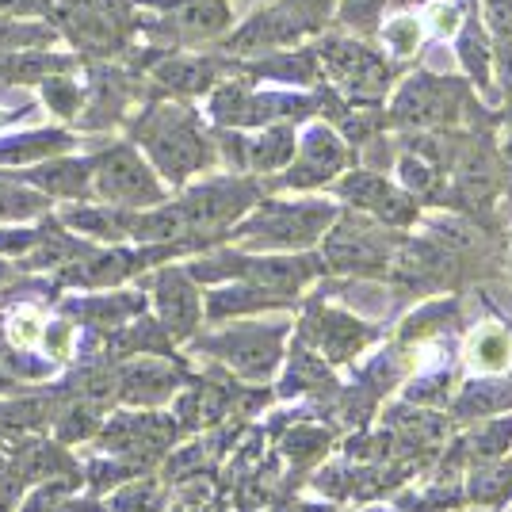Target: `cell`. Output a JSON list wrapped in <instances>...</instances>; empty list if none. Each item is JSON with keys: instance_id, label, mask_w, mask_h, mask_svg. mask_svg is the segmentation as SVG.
<instances>
[{"instance_id": "22", "label": "cell", "mask_w": 512, "mask_h": 512, "mask_svg": "<svg viewBox=\"0 0 512 512\" xmlns=\"http://www.w3.org/2000/svg\"><path fill=\"white\" fill-rule=\"evenodd\" d=\"M96 8H104L107 16H123L127 12V0H92Z\"/></svg>"}, {"instance_id": "6", "label": "cell", "mask_w": 512, "mask_h": 512, "mask_svg": "<svg viewBox=\"0 0 512 512\" xmlns=\"http://www.w3.org/2000/svg\"><path fill=\"white\" fill-rule=\"evenodd\" d=\"M341 195L360 207L363 214L379 218L383 226H409L417 218V199L402 188H394L379 172H352L341 180Z\"/></svg>"}, {"instance_id": "1", "label": "cell", "mask_w": 512, "mask_h": 512, "mask_svg": "<svg viewBox=\"0 0 512 512\" xmlns=\"http://www.w3.org/2000/svg\"><path fill=\"white\" fill-rule=\"evenodd\" d=\"M398 241L371 214H344L341 222L325 237V260L337 272H352V276H383L394 260Z\"/></svg>"}, {"instance_id": "3", "label": "cell", "mask_w": 512, "mask_h": 512, "mask_svg": "<svg viewBox=\"0 0 512 512\" xmlns=\"http://www.w3.org/2000/svg\"><path fill=\"white\" fill-rule=\"evenodd\" d=\"M467 100V88L448 77H436L432 69L428 73H413L406 85L394 92V104H390V123L398 127H448L459 119Z\"/></svg>"}, {"instance_id": "15", "label": "cell", "mask_w": 512, "mask_h": 512, "mask_svg": "<svg viewBox=\"0 0 512 512\" xmlns=\"http://www.w3.org/2000/svg\"><path fill=\"white\" fill-rule=\"evenodd\" d=\"M383 43L386 50L394 54V58H409L417 46H421V20H413V16H394V20L383 23Z\"/></svg>"}, {"instance_id": "7", "label": "cell", "mask_w": 512, "mask_h": 512, "mask_svg": "<svg viewBox=\"0 0 512 512\" xmlns=\"http://www.w3.org/2000/svg\"><path fill=\"white\" fill-rule=\"evenodd\" d=\"M344 169H348V146L329 127H314L306 130L299 161H295V169L283 176V184H291V188H314V184H325V180L341 176Z\"/></svg>"}, {"instance_id": "9", "label": "cell", "mask_w": 512, "mask_h": 512, "mask_svg": "<svg viewBox=\"0 0 512 512\" xmlns=\"http://www.w3.org/2000/svg\"><path fill=\"white\" fill-rule=\"evenodd\" d=\"M169 20L184 39H214L230 27V0H180Z\"/></svg>"}, {"instance_id": "21", "label": "cell", "mask_w": 512, "mask_h": 512, "mask_svg": "<svg viewBox=\"0 0 512 512\" xmlns=\"http://www.w3.org/2000/svg\"><path fill=\"white\" fill-rule=\"evenodd\" d=\"M501 176L509 180V188H512V130H509V138H505V146H501Z\"/></svg>"}, {"instance_id": "19", "label": "cell", "mask_w": 512, "mask_h": 512, "mask_svg": "<svg viewBox=\"0 0 512 512\" xmlns=\"http://www.w3.org/2000/svg\"><path fill=\"white\" fill-rule=\"evenodd\" d=\"M486 20H490L493 35L512 39V0H486Z\"/></svg>"}, {"instance_id": "17", "label": "cell", "mask_w": 512, "mask_h": 512, "mask_svg": "<svg viewBox=\"0 0 512 512\" xmlns=\"http://www.w3.org/2000/svg\"><path fill=\"white\" fill-rule=\"evenodd\" d=\"M211 77L214 69L207 62H169L161 69V81H169L180 92H199V88L211 85Z\"/></svg>"}, {"instance_id": "16", "label": "cell", "mask_w": 512, "mask_h": 512, "mask_svg": "<svg viewBox=\"0 0 512 512\" xmlns=\"http://www.w3.org/2000/svg\"><path fill=\"white\" fill-rule=\"evenodd\" d=\"M383 8H386V0H337L341 23L344 27H352L356 35H371V31H379Z\"/></svg>"}, {"instance_id": "20", "label": "cell", "mask_w": 512, "mask_h": 512, "mask_svg": "<svg viewBox=\"0 0 512 512\" xmlns=\"http://www.w3.org/2000/svg\"><path fill=\"white\" fill-rule=\"evenodd\" d=\"M497 73H501V88L512 96V46L497 58Z\"/></svg>"}, {"instance_id": "4", "label": "cell", "mask_w": 512, "mask_h": 512, "mask_svg": "<svg viewBox=\"0 0 512 512\" xmlns=\"http://www.w3.org/2000/svg\"><path fill=\"white\" fill-rule=\"evenodd\" d=\"M314 54H318L321 62H325V69L337 77V85L344 88L348 100L375 104V100L386 96L394 69H390V62H386L379 50L363 46L360 39H325Z\"/></svg>"}, {"instance_id": "18", "label": "cell", "mask_w": 512, "mask_h": 512, "mask_svg": "<svg viewBox=\"0 0 512 512\" xmlns=\"http://www.w3.org/2000/svg\"><path fill=\"white\" fill-rule=\"evenodd\" d=\"M398 169H402V180H406L409 195H428L440 184V172H436V165L425 161V157H402Z\"/></svg>"}, {"instance_id": "12", "label": "cell", "mask_w": 512, "mask_h": 512, "mask_svg": "<svg viewBox=\"0 0 512 512\" xmlns=\"http://www.w3.org/2000/svg\"><path fill=\"white\" fill-rule=\"evenodd\" d=\"M367 341V329L348 314H321V348L333 360H348L360 344Z\"/></svg>"}, {"instance_id": "2", "label": "cell", "mask_w": 512, "mask_h": 512, "mask_svg": "<svg viewBox=\"0 0 512 512\" xmlns=\"http://www.w3.org/2000/svg\"><path fill=\"white\" fill-rule=\"evenodd\" d=\"M142 138L150 146V157L161 165L165 176L172 180H184L188 172L203 169L211 161V150H207V138L199 134L195 119L180 107H161L153 111L142 127Z\"/></svg>"}, {"instance_id": "5", "label": "cell", "mask_w": 512, "mask_h": 512, "mask_svg": "<svg viewBox=\"0 0 512 512\" xmlns=\"http://www.w3.org/2000/svg\"><path fill=\"white\" fill-rule=\"evenodd\" d=\"M333 218L337 211L329 203H272L256 214L241 234L272 241V245H306L318 234H325L333 226Z\"/></svg>"}, {"instance_id": "10", "label": "cell", "mask_w": 512, "mask_h": 512, "mask_svg": "<svg viewBox=\"0 0 512 512\" xmlns=\"http://www.w3.org/2000/svg\"><path fill=\"white\" fill-rule=\"evenodd\" d=\"M509 360H512V341L505 329L486 325V329H478V333L470 337L467 363L478 371V375H497V371L509 367Z\"/></svg>"}, {"instance_id": "11", "label": "cell", "mask_w": 512, "mask_h": 512, "mask_svg": "<svg viewBox=\"0 0 512 512\" xmlns=\"http://www.w3.org/2000/svg\"><path fill=\"white\" fill-rule=\"evenodd\" d=\"M291 157H295V130L287 127V123H283V127L264 130L253 146H249V165L260 172L283 169Z\"/></svg>"}, {"instance_id": "13", "label": "cell", "mask_w": 512, "mask_h": 512, "mask_svg": "<svg viewBox=\"0 0 512 512\" xmlns=\"http://www.w3.org/2000/svg\"><path fill=\"white\" fill-rule=\"evenodd\" d=\"M459 58L467 65L470 81L478 88H490V73H493V50L486 43V35H482V23L470 20L463 27V35H459Z\"/></svg>"}, {"instance_id": "8", "label": "cell", "mask_w": 512, "mask_h": 512, "mask_svg": "<svg viewBox=\"0 0 512 512\" xmlns=\"http://www.w3.org/2000/svg\"><path fill=\"white\" fill-rule=\"evenodd\" d=\"M100 192L119 203H157L161 188L153 172L138 161L134 150H111L100 157Z\"/></svg>"}, {"instance_id": "14", "label": "cell", "mask_w": 512, "mask_h": 512, "mask_svg": "<svg viewBox=\"0 0 512 512\" xmlns=\"http://www.w3.org/2000/svg\"><path fill=\"white\" fill-rule=\"evenodd\" d=\"M161 306L176 329H188L195 321V295L188 291V283L180 276H165L161 283Z\"/></svg>"}, {"instance_id": "23", "label": "cell", "mask_w": 512, "mask_h": 512, "mask_svg": "<svg viewBox=\"0 0 512 512\" xmlns=\"http://www.w3.org/2000/svg\"><path fill=\"white\" fill-rule=\"evenodd\" d=\"M27 8V0H0V12H20Z\"/></svg>"}]
</instances>
